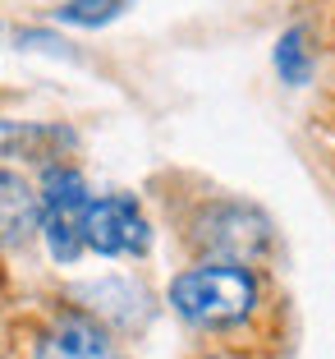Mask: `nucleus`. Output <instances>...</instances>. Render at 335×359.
<instances>
[{
  "instance_id": "obj_8",
  "label": "nucleus",
  "mask_w": 335,
  "mask_h": 359,
  "mask_svg": "<svg viewBox=\"0 0 335 359\" xmlns=\"http://www.w3.org/2000/svg\"><path fill=\"white\" fill-rule=\"evenodd\" d=\"M276 74H280V83L290 88H308L313 83V55H308V37L304 28H290L280 32V42H276Z\"/></svg>"
},
{
  "instance_id": "obj_4",
  "label": "nucleus",
  "mask_w": 335,
  "mask_h": 359,
  "mask_svg": "<svg viewBox=\"0 0 335 359\" xmlns=\"http://www.w3.org/2000/svg\"><path fill=\"white\" fill-rule=\"evenodd\" d=\"M83 240L101 258H143L152 249V226L129 194H106L87 203Z\"/></svg>"
},
{
  "instance_id": "obj_1",
  "label": "nucleus",
  "mask_w": 335,
  "mask_h": 359,
  "mask_svg": "<svg viewBox=\"0 0 335 359\" xmlns=\"http://www.w3.org/2000/svg\"><path fill=\"white\" fill-rule=\"evenodd\" d=\"M170 309H175L189 327L202 332H230L248 323L257 309V276L243 263H198L170 281Z\"/></svg>"
},
{
  "instance_id": "obj_6",
  "label": "nucleus",
  "mask_w": 335,
  "mask_h": 359,
  "mask_svg": "<svg viewBox=\"0 0 335 359\" xmlns=\"http://www.w3.org/2000/svg\"><path fill=\"white\" fill-rule=\"evenodd\" d=\"M32 231H42V194L0 166V240H28Z\"/></svg>"
},
{
  "instance_id": "obj_2",
  "label": "nucleus",
  "mask_w": 335,
  "mask_h": 359,
  "mask_svg": "<svg viewBox=\"0 0 335 359\" xmlns=\"http://www.w3.org/2000/svg\"><path fill=\"white\" fill-rule=\"evenodd\" d=\"M87 180L73 166H46L42 175V240L46 254L60 267L78 263V254L87 249L83 222H87Z\"/></svg>"
},
{
  "instance_id": "obj_3",
  "label": "nucleus",
  "mask_w": 335,
  "mask_h": 359,
  "mask_svg": "<svg viewBox=\"0 0 335 359\" xmlns=\"http://www.w3.org/2000/svg\"><path fill=\"white\" fill-rule=\"evenodd\" d=\"M193 244L220 263H262L271 249V222L248 203H211L193 222Z\"/></svg>"
},
{
  "instance_id": "obj_7",
  "label": "nucleus",
  "mask_w": 335,
  "mask_h": 359,
  "mask_svg": "<svg viewBox=\"0 0 335 359\" xmlns=\"http://www.w3.org/2000/svg\"><path fill=\"white\" fill-rule=\"evenodd\" d=\"M60 143H73V134L69 129H60V125H14V129H0V152L5 157H28V161H51V157H60Z\"/></svg>"
},
{
  "instance_id": "obj_10",
  "label": "nucleus",
  "mask_w": 335,
  "mask_h": 359,
  "mask_svg": "<svg viewBox=\"0 0 335 359\" xmlns=\"http://www.w3.org/2000/svg\"><path fill=\"white\" fill-rule=\"evenodd\" d=\"M19 46H23V51H55V55H69V42H60L55 32H19Z\"/></svg>"
},
{
  "instance_id": "obj_9",
  "label": "nucleus",
  "mask_w": 335,
  "mask_h": 359,
  "mask_svg": "<svg viewBox=\"0 0 335 359\" xmlns=\"http://www.w3.org/2000/svg\"><path fill=\"white\" fill-rule=\"evenodd\" d=\"M129 5H134V0H64L60 10H55V19L73 23V28H106V23L120 19Z\"/></svg>"
},
{
  "instance_id": "obj_5",
  "label": "nucleus",
  "mask_w": 335,
  "mask_h": 359,
  "mask_svg": "<svg viewBox=\"0 0 335 359\" xmlns=\"http://www.w3.org/2000/svg\"><path fill=\"white\" fill-rule=\"evenodd\" d=\"M32 359H120V346L92 313H55L51 327L37 337Z\"/></svg>"
}]
</instances>
